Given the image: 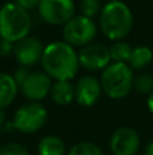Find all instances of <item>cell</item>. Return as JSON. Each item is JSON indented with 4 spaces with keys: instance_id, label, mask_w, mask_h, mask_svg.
<instances>
[{
    "instance_id": "1",
    "label": "cell",
    "mask_w": 153,
    "mask_h": 155,
    "mask_svg": "<svg viewBox=\"0 0 153 155\" xmlns=\"http://www.w3.org/2000/svg\"><path fill=\"white\" fill-rule=\"evenodd\" d=\"M41 64L46 72L56 82H70L79 70V54L75 48L65 41H57L45 46Z\"/></svg>"
},
{
    "instance_id": "2",
    "label": "cell",
    "mask_w": 153,
    "mask_h": 155,
    "mask_svg": "<svg viewBox=\"0 0 153 155\" xmlns=\"http://www.w3.org/2000/svg\"><path fill=\"white\" fill-rule=\"evenodd\" d=\"M99 27L111 41H122L133 27V12L123 2H108L99 14Z\"/></svg>"
},
{
    "instance_id": "3",
    "label": "cell",
    "mask_w": 153,
    "mask_h": 155,
    "mask_svg": "<svg viewBox=\"0 0 153 155\" xmlns=\"http://www.w3.org/2000/svg\"><path fill=\"white\" fill-rule=\"evenodd\" d=\"M31 16L24 8L15 3H7L0 8V38L8 42H18L29 37Z\"/></svg>"
},
{
    "instance_id": "4",
    "label": "cell",
    "mask_w": 153,
    "mask_h": 155,
    "mask_svg": "<svg viewBox=\"0 0 153 155\" xmlns=\"http://www.w3.org/2000/svg\"><path fill=\"white\" fill-rule=\"evenodd\" d=\"M133 82V70L126 63H110L100 75L103 91L113 99H121L129 95Z\"/></svg>"
},
{
    "instance_id": "5",
    "label": "cell",
    "mask_w": 153,
    "mask_h": 155,
    "mask_svg": "<svg viewBox=\"0 0 153 155\" xmlns=\"http://www.w3.org/2000/svg\"><path fill=\"white\" fill-rule=\"evenodd\" d=\"M48 110L38 102H30L20 106L14 114L12 128L22 134H34L45 125Z\"/></svg>"
},
{
    "instance_id": "6",
    "label": "cell",
    "mask_w": 153,
    "mask_h": 155,
    "mask_svg": "<svg viewBox=\"0 0 153 155\" xmlns=\"http://www.w3.org/2000/svg\"><path fill=\"white\" fill-rule=\"evenodd\" d=\"M96 23L84 15H75L62 29V37L70 46H86L96 35Z\"/></svg>"
},
{
    "instance_id": "7",
    "label": "cell",
    "mask_w": 153,
    "mask_h": 155,
    "mask_svg": "<svg viewBox=\"0 0 153 155\" xmlns=\"http://www.w3.org/2000/svg\"><path fill=\"white\" fill-rule=\"evenodd\" d=\"M73 0H41L38 5L39 16L43 22L54 26L67 25L75 16Z\"/></svg>"
},
{
    "instance_id": "8",
    "label": "cell",
    "mask_w": 153,
    "mask_h": 155,
    "mask_svg": "<svg viewBox=\"0 0 153 155\" xmlns=\"http://www.w3.org/2000/svg\"><path fill=\"white\" fill-rule=\"evenodd\" d=\"M79 63L88 71L105 70L111 63L110 48L102 44H88L79 52Z\"/></svg>"
},
{
    "instance_id": "9",
    "label": "cell",
    "mask_w": 153,
    "mask_h": 155,
    "mask_svg": "<svg viewBox=\"0 0 153 155\" xmlns=\"http://www.w3.org/2000/svg\"><path fill=\"white\" fill-rule=\"evenodd\" d=\"M110 148L114 155H136L140 150V136L130 127H121L110 139Z\"/></svg>"
},
{
    "instance_id": "10",
    "label": "cell",
    "mask_w": 153,
    "mask_h": 155,
    "mask_svg": "<svg viewBox=\"0 0 153 155\" xmlns=\"http://www.w3.org/2000/svg\"><path fill=\"white\" fill-rule=\"evenodd\" d=\"M52 87H53L52 78L46 72L35 71L29 75L26 82L20 86V90L27 99L31 102H38L50 95Z\"/></svg>"
},
{
    "instance_id": "11",
    "label": "cell",
    "mask_w": 153,
    "mask_h": 155,
    "mask_svg": "<svg viewBox=\"0 0 153 155\" xmlns=\"http://www.w3.org/2000/svg\"><path fill=\"white\" fill-rule=\"evenodd\" d=\"M43 51H45V48L37 37H26L18 41L14 46L15 59L18 60V63L22 67L26 68L41 63Z\"/></svg>"
},
{
    "instance_id": "12",
    "label": "cell",
    "mask_w": 153,
    "mask_h": 155,
    "mask_svg": "<svg viewBox=\"0 0 153 155\" xmlns=\"http://www.w3.org/2000/svg\"><path fill=\"white\" fill-rule=\"evenodd\" d=\"M102 90L103 88L100 84V80H98L96 78L89 75L81 76L77 84L75 86V98L79 105L91 107L100 98Z\"/></svg>"
},
{
    "instance_id": "13",
    "label": "cell",
    "mask_w": 153,
    "mask_h": 155,
    "mask_svg": "<svg viewBox=\"0 0 153 155\" xmlns=\"http://www.w3.org/2000/svg\"><path fill=\"white\" fill-rule=\"evenodd\" d=\"M18 93V84L12 75L0 72V110L5 109L12 104Z\"/></svg>"
},
{
    "instance_id": "14",
    "label": "cell",
    "mask_w": 153,
    "mask_h": 155,
    "mask_svg": "<svg viewBox=\"0 0 153 155\" xmlns=\"http://www.w3.org/2000/svg\"><path fill=\"white\" fill-rule=\"evenodd\" d=\"M50 98L60 106H68L75 99V86L70 82H56L52 87Z\"/></svg>"
},
{
    "instance_id": "15",
    "label": "cell",
    "mask_w": 153,
    "mask_h": 155,
    "mask_svg": "<svg viewBox=\"0 0 153 155\" xmlns=\"http://www.w3.org/2000/svg\"><path fill=\"white\" fill-rule=\"evenodd\" d=\"M39 155H65V143L54 135H46L38 143Z\"/></svg>"
},
{
    "instance_id": "16",
    "label": "cell",
    "mask_w": 153,
    "mask_h": 155,
    "mask_svg": "<svg viewBox=\"0 0 153 155\" xmlns=\"http://www.w3.org/2000/svg\"><path fill=\"white\" fill-rule=\"evenodd\" d=\"M153 60V52L149 46H137L133 48L132 56L129 60V65L132 70H144Z\"/></svg>"
},
{
    "instance_id": "17",
    "label": "cell",
    "mask_w": 153,
    "mask_h": 155,
    "mask_svg": "<svg viewBox=\"0 0 153 155\" xmlns=\"http://www.w3.org/2000/svg\"><path fill=\"white\" fill-rule=\"evenodd\" d=\"M133 48L125 41H117L110 46V56L113 63H129Z\"/></svg>"
},
{
    "instance_id": "18",
    "label": "cell",
    "mask_w": 153,
    "mask_h": 155,
    "mask_svg": "<svg viewBox=\"0 0 153 155\" xmlns=\"http://www.w3.org/2000/svg\"><path fill=\"white\" fill-rule=\"evenodd\" d=\"M133 87L140 94H148L151 95L153 93V76L151 74H138L134 78Z\"/></svg>"
},
{
    "instance_id": "19",
    "label": "cell",
    "mask_w": 153,
    "mask_h": 155,
    "mask_svg": "<svg viewBox=\"0 0 153 155\" xmlns=\"http://www.w3.org/2000/svg\"><path fill=\"white\" fill-rule=\"evenodd\" d=\"M68 155H103L100 147L91 142H80L72 146Z\"/></svg>"
},
{
    "instance_id": "20",
    "label": "cell",
    "mask_w": 153,
    "mask_h": 155,
    "mask_svg": "<svg viewBox=\"0 0 153 155\" xmlns=\"http://www.w3.org/2000/svg\"><path fill=\"white\" fill-rule=\"evenodd\" d=\"M80 11L81 15L87 18H94L98 14H100L102 7H100V0H80Z\"/></svg>"
},
{
    "instance_id": "21",
    "label": "cell",
    "mask_w": 153,
    "mask_h": 155,
    "mask_svg": "<svg viewBox=\"0 0 153 155\" xmlns=\"http://www.w3.org/2000/svg\"><path fill=\"white\" fill-rule=\"evenodd\" d=\"M0 155H30L27 148L19 143H5L0 147Z\"/></svg>"
},
{
    "instance_id": "22",
    "label": "cell",
    "mask_w": 153,
    "mask_h": 155,
    "mask_svg": "<svg viewBox=\"0 0 153 155\" xmlns=\"http://www.w3.org/2000/svg\"><path fill=\"white\" fill-rule=\"evenodd\" d=\"M30 71H29V68H26V67H19V68H16L15 70V72H14V75H12V78H14V80L16 82V84L18 86H22L24 82H26V79L29 78V75H30Z\"/></svg>"
},
{
    "instance_id": "23",
    "label": "cell",
    "mask_w": 153,
    "mask_h": 155,
    "mask_svg": "<svg viewBox=\"0 0 153 155\" xmlns=\"http://www.w3.org/2000/svg\"><path fill=\"white\" fill-rule=\"evenodd\" d=\"M39 2L41 0H12V3H15L16 5H19V7L24 8V10H31V8H38V5H39Z\"/></svg>"
},
{
    "instance_id": "24",
    "label": "cell",
    "mask_w": 153,
    "mask_h": 155,
    "mask_svg": "<svg viewBox=\"0 0 153 155\" xmlns=\"http://www.w3.org/2000/svg\"><path fill=\"white\" fill-rule=\"evenodd\" d=\"M12 51H14L12 44L0 38V56H8Z\"/></svg>"
},
{
    "instance_id": "25",
    "label": "cell",
    "mask_w": 153,
    "mask_h": 155,
    "mask_svg": "<svg viewBox=\"0 0 153 155\" xmlns=\"http://www.w3.org/2000/svg\"><path fill=\"white\" fill-rule=\"evenodd\" d=\"M146 105H148V109L149 112L153 114V93L151 94V95L148 97V101H146Z\"/></svg>"
},
{
    "instance_id": "26",
    "label": "cell",
    "mask_w": 153,
    "mask_h": 155,
    "mask_svg": "<svg viewBox=\"0 0 153 155\" xmlns=\"http://www.w3.org/2000/svg\"><path fill=\"white\" fill-rule=\"evenodd\" d=\"M145 155H153V140L146 144V147H145Z\"/></svg>"
},
{
    "instance_id": "27",
    "label": "cell",
    "mask_w": 153,
    "mask_h": 155,
    "mask_svg": "<svg viewBox=\"0 0 153 155\" xmlns=\"http://www.w3.org/2000/svg\"><path fill=\"white\" fill-rule=\"evenodd\" d=\"M4 124H5V114H4V112H3V110H0V131L3 129Z\"/></svg>"
},
{
    "instance_id": "28",
    "label": "cell",
    "mask_w": 153,
    "mask_h": 155,
    "mask_svg": "<svg viewBox=\"0 0 153 155\" xmlns=\"http://www.w3.org/2000/svg\"><path fill=\"white\" fill-rule=\"evenodd\" d=\"M110 2H121V0H110Z\"/></svg>"
}]
</instances>
